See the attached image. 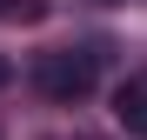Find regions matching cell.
<instances>
[{
  "instance_id": "obj_1",
  "label": "cell",
  "mask_w": 147,
  "mask_h": 140,
  "mask_svg": "<svg viewBox=\"0 0 147 140\" xmlns=\"http://www.w3.org/2000/svg\"><path fill=\"white\" fill-rule=\"evenodd\" d=\"M94 80H100V54H87V47H54V54H40V60H34V87H40L54 107L87 100Z\"/></svg>"
},
{
  "instance_id": "obj_3",
  "label": "cell",
  "mask_w": 147,
  "mask_h": 140,
  "mask_svg": "<svg viewBox=\"0 0 147 140\" xmlns=\"http://www.w3.org/2000/svg\"><path fill=\"white\" fill-rule=\"evenodd\" d=\"M7 80H13V60H7V54H0V87H7Z\"/></svg>"
},
{
  "instance_id": "obj_2",
  "label": "cell",
  "mask_w": 147,
  "mask_h": 140,
  "mask_svg": "<svg viewBox=\"0 0 147 140\" xmlns=\"http://www.w3.org/2000/svg\"><path fill=\"white\" fill-rule=\"evenodd\" d=\"M114 120L127 127L134 140H147V74H127L114 87Z\"/></svg>"
}]
</instances>
